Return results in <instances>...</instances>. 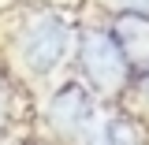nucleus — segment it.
Listing matches in <instances>:
<instances>
[{
  "instance_id": "nucleus-5",
  "label": "nucleus",
  "mask_w": 149,
  "mask_h": 145,
  "mask_svg": "<svg viewBox=\"0 0 149 145\" xmlns=\"http://www.w3.org/2000/svg\"><path fill=\"white\" fill-rule=\"evenodd\" d=\"M90 145H138V130L130 119H108V123H101V127L93 130Z\"/></svg>"
},
{
  "instance_id": "nucleus-1",
  "label": "nucleus",
  "mask_w": 149,
  "mask_h": 145,
  "mask_svg": "<svg viewBox=\"0 0 149 145\" xmlns=\"http://www.w3.org/2000/svg\"><path fill=\"white\" fill-rule=\"evenodd\" d=\"M82 71H86V78L93 82L97 93H119L130 67L123 60V52H119V45L112 41V34L90 30L82 37Z\"/></svg>"
},
{
  "instance_id": "nucleus-4",
  "label": "nucleus",
  "mask_w": 149,
  "mask_h": 145,
  "mask_svg": "<svg viewBox=\"0 0 149 145\" xmlns=\"http://www.w3.org/2000/svg\"><path fill=\"white\" fill-rule=\"evenodd\" d=\"M93 119V101L90 93L82 89V86H60L52 97V104H49V123H52L60 134H78V130H86Z\"/></svg>"
},
{
  "instance_id": "nucleus-6",
  "label": "nucleus",
  "mask_w": 149,
  "mask_h": 145,
  "mask_svg": "<svg viewBox=\"0 0 149 145\" xmlns=\"http://www.w3.org/2000/svg\"><path fill=\"white\" fill-rule=\"evenodd\" d=\"M8 108H11V97H8V78L0 74V134L8 127Z\"/></svg>"
},
{
  "instance_id": "nucleus-8",
  "label": "nucleus",
  "mask_w": 149,
  "mask_h": 145,
  "mask_svg": "<svg viewBox=\"0 0 149 145\" xmlns=\"http://www.w3.org/2000/svg\"><path fill=\"white\" fill-rule=\"evenodd\" d=\"M142 97L149 101V71H146V78H142Z\"/></svg>"
},
{
  "instance_id": "nucleus-7",
  "label": "nucleus",
  "mask_w": 149,
  "mask_h": 145,
  "mask_svg": "<svg viewBox=\"0 0 149 145\" xmlns=\"http://www.w3.org/2000/svg\"><path fill=\"white\" fill-rule=\"evenodd\" d=\"M119 4H123L127 11H146L149 15V0H119Z\"/></svg>"
},
{
  "instance_id": "nucleus-3",
  "label": "nucleus",
  "mask_w": 149,
  "mask_h": 145,
  "mask_svg": "<svg viewBox=\"0 0 149 145\" xmlns=\"http://www.w3.org/2000/svg\"><path fill=\"white\" fill-rule=\"evenodd\" d=\"M112 41L119 45L130 71H149V15L146 11H123L112 26Z\"/></svg>"
},
{
  "instance_id": "nucleus-2",
  "label": "nucleus",
  "mask_w": 149,
  "mask_h": 145,
  "mask_svg": "<svg viewBox=\"0 0 149 145\" xmlns=\"http://www.w3.org/2000/svg\"><path fill=\"white\" fill-rule=\"evenodd\" d=\"M67 41H71V30L67 22L56 15H41L34 19V26L22 37V60L34 74H45L60 63V56L67 52Z\"/></svg>"
}]
</instances>
